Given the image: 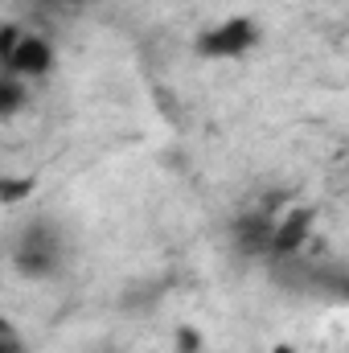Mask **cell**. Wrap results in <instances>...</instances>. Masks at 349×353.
Segmentation results:
<instances>
[{
	"instance_id": "6da1fadb",
	"label": "cell",
	"mask_w": 349,
	"mask_h": 353,
	"mask_svg": "<svg viewBox=\"0 0 349 353\" xmlns=\"http://www.w3.org/2000/svg\"><path fill=\"white\" fill-rule=\"evenodd\" d=\"M66 259H70V243H66V230L54 218H25L8 239L12 275H21L29 283L58 279L66 271Z\"/></svg>"
},
{
	"instance_id": "7a4b0ae2",
	"label": "cell",
	"mask_w": 349,
	"mask_h": 353,
	"mask_svg": "<svg viewBox=\"0 0 349 353\" xmlns=\"http://www.w3.org/2000/svg\"><path fill=\"white\" fill-rule=\"evenodd\" d=\"M263 29L255 17L247 12H235V17H222L218 25L201 29L193 37V50L206 58V62H235V58H247L255 46H259Z\"/></svg>"
},
{
	"instance_id": "3957f363",
	"label": "cell",
	"mask_w": 349,
	"mask_h": 353,
	"mask_svg": "<svg viewBox=\"0 0 349 353\" xmlns=\"http://www.w3.org/2000/svg\"><path fill=\"white\" fill-rule=\"evenodd\" d=\"M312 230H317V205H292V210L275 214V222H271V243H267V259H271V263L300 259L304 247L312 243Z\"/></svg>"
},
{
	"instance_id": "277c9868",
	"label": "cell",
	"mask_w": 349,
	"mask_h": 353,
	"mask_svg": "<svg viewBox=\"0 0 349 353\" xmlns=\"http://www.w3.org/2000/svg\"><path fill=\"white\" fill-rule=\"evenodd\" d=\"M271 222L275 214L267 210H243L235 222H230V255L243 259V263H259L267 259V243H271Z\"/></svg>"
},
{
	"instance_id": "5b68a950",
	"label": "cell",
	"mask_w": 349,
	"mask_h": 353,
	"mask_svg": "<svg viewBox=\"0 0 349 353\" xmlns=\"http://www.w3.org/2000/svg\"><path fill=\"white\" fill-rule=\"evenodd\" d=\"M58 66V50H54V41L50 37H41V33H21V41H17V50H12V58H8V66H4V74H12V79H46L50 70Z\"/></svg>"
},
{
	"instance_id": "8992f818",
	"label": "cell",
	"mask_w": 349,
	"mask_h": 353,
	"mask_svg": "<svg viewBox=\"0 0 349 353\" xmlns=\"http://www.w3.org/2000/svg\"><path fill=\"white\" fill-rule=\"evenodd\" d=\"M37 193V176L21 173H0V210H17Z\"/></svg>"
},
{
	"instance_id": "52a82bcc",
	"label": "cell",
	"mask_w": 349,
	"mask_h": 353,
	"mask_svg": "<svg viewBox=\"0 0 349 353\" xmlns=\"http://www.w3.org/2000/svg\"><path fill=\"white\" fill-rule=\"evenodd\" d=\"M25 103H29L25 83L0 70V119H12V115H21V111H25Z\"/></svg>"
},
{
	"instance_id": "ba28073f",
	"label": "cell",
	"mask_w": 349,
	"mask_h": 353,
	"mask_svg": "<svg viewBox=\"0 0 349 353\" xmlns=\"http://www.w3.org/2000/svg\"><path fill=\"white\" fill-rule=\"evenodd\" d=\"M173 353H206V333L197 325H177L173 329Z\"/></svg>"
},
{
	"instance_id": "9c48e42d",
	"label": "cell",
	"mask_w": 349,
	"mask_h": 353,
	"mask_svg": "<svg viewBox=\"0 0 349 353\" xmlns=\"http://www.w3.org/2000/svg\"><path fill=\"white\" fill-rule=\"evenodd\" d=\"M21 25L17 21H0V70L8 66V58H12V50H17V41H21Z\"/></svg>"
},
{
	"instance_id": "30bf717a",
	"label": "cell",
	"mask_w": 349,
	"mask_h": 353,
	"mask_svg": "<svg viewBox=\"0 0 349 353\" xmlns=\"http://www.w3.org/2000/svg\"><path fill=\"white\" fill-rule=\"evenodd\" d=\"M0 353H29L25 337H21V329H12L8 321H0Z\"/></svg>"
},
{
	"instance_id": "8fae6325",
	"label": "cell",
	"mask_w": 349,
	"mask_h": 353,
	"mask_svg": "<svg viewBox=\"0 0 349 353\" xmlns=\"http://www.w3.org/2000/svg\"><path fill=\"white\" fill-rule=\"evenodd\" d=\"M41 8H50V12H74V8H83L87 0H37Z\"/></svg>"
},
{
	"instance_id": "7c38bea8",
	"label": "cell",
	"mask_w": 349,
	"mask_h": 353,
	"mask_svg": "<svg viewBox=\"0 0 349 353\" xmlns=\"http://www.w3.org/2000/svg\"><path fill=\"white\" fill-rule=\"evenodd\" d=\"M271 353H296V345H288V341H279V345H275Z\"/></svg>"
}]
</instances>
